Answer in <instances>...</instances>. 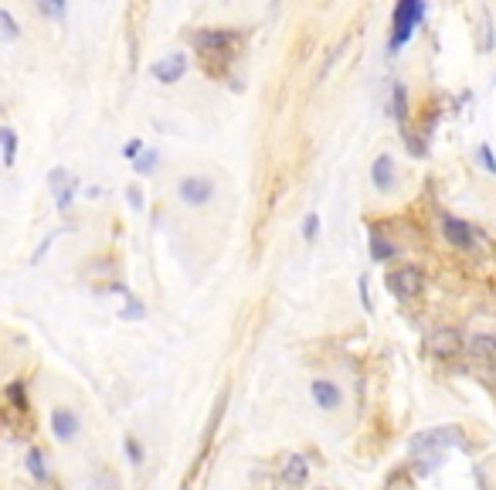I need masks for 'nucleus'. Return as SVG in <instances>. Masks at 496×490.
I'll return each instance as SVG.
<instances>
[{"instance_id":"obj_1","label":"nucleus","mask_w":496,"mask_h":490,"mask_svg":"<svg viewBox=\"0 0 496 490\" xmlns=\"http://www.w3.org/2000/svg\"><path fill=\"white\" fill-rule=\"evenodd\" d=\"M425 11H428V7H425L421 0H398V4H395V14H391V38H388V51H391V55H398L401 48L411 41L415 27L425 20Z\"/></svg>"},{"instance_id":"obj_2","label":"nucleus","mask_w":496,"mask_h":490,"mask_svg":"<svg viewBox=\"0 0 496 490\" xmlns=\"http://www.w3.org/2000/svg\"><path fill=\"white\" fill-rule=\"evenodd\" d=\"M218 195V184L208 174H187L177 180V197L187 204V208H208Z\"/></svg>"},{"instance_id":"obj_3","label":"nucleus","mask_w":496,"mask_h":490,"mask_svg":"<svg viewBox=\"0 0 496 490\" xmlns=\"http://www.w3.org/2000/svg\"><path fill=\"white\" fill-rule=\"evenodd\" d=\"M384 283L398 300H415L425 290V276H421L418 266H398V269H391L384 276Z\"/></svg>"},{"instance_id":"obj_4","label":"nucleus","mask_w":496,"mask_h":490,"mask_svg":"<svg viewBox=\"0 0 496 490\" xmlns=\"http://www.w3.org/2000/svg\"><path fill=\"white\" fill-rule=\"evenodd\" d=\"M242 38L238 31H225V27H201L191 35V44L201 55H225L235 41Z\"/></svg>"},{"instance_id":"obj_5","label":"nucleus","mask_w":496,"mask_h":490,"mask_svg":"<svg viewBox=\"0 0 496 490\" xmlns=\"http://www.w3.org/2000/svg\"><path fill=\"white\" fill-rule=\"evenodd\" d=\"M462 432L456 426H449V429H428V432H418L415 439H411V453H418V456H439L442 446H459L462 439H459Z\"/></svg>"},{"instance_id":"obj_6","label":"nucleus","mask_w":496,"mask_h":490,"mask_svg":"<svg viewBox=\"0 0 496 490\" xmlns=\"http://www.w3.org/2000/svg\"><path fill=\"white\" fill-rule=\"evenodd\" d=\"M48 426H51V436L58 443H75L78 432H82V419L72 405H55L48 412Z\"/></svg>"},{"instance_id":"obj_7","label":"nucleus","mask_w":496,"mask_h":490,"mask_svg":"<svg viewBox=\"0 0 496 490\" xmlns=\"http://www.w3.org/2000/svg\"><path fill=\"white\" fill-rule=\"evenodd\" d=\"M439 228H442V235H445V242H449L452 249H459V252H473V249H476V232H473L469 221H462V218H456V215H442Z\"/></svg>"},{"instance_id":"obj_8","label":"nucleus","mask_w":496,"mask_h":490,"mask_svg":"<svg viewBox=\"0 0 496 490\" xmlns=\"http://www.w3.org/2000/svg\"><path fill=\"white\" fill-rule=\"evenodd\" d=\"M428 351L435 357H456V354L466 351V337L456 327H435L428 333Z\"/></svg>"},{"instance_id":"obj_9","label":"nucleus","mask_w":496,"mask_h":490,"mask_svg":"<svg viewBox=\"0 0 496 490\" xmlns=\"http://www.w3.org/2000/svg\"><path fill=\"white\" fill-rule=\"evenodd\" d=\"M309 395H313L316 409H323V412H337L344 405V388L333 378H313L309 381Z\"/></svg>"},{"instance_id":"obj_10","label":"nucleus","mask_w":496,"mask_h":490,"mask_svg":"<svg viewBox=\"0 0 496 490\" xmlns=\"http://www.w3.org/2000/svg\"><path fill=\"white\" fill-rule=\"evenodd\" d=\"M371 184L381 195H391L398 188V164H395L391 154H378L374 157V164H371Z\"/></svg>"},{"instance_id":"obj_11","label":"nucleus","mask_w":496,"mask_h":490,"mask_svg":"<svg viewBox=\"0 0 496 490\" xmlns=\"http://www.w3.org/2000/svg\"><path fill=\"white\" fill-rule=\"evenodd\" d=\"M153 79L163 82V85H173V82L184 79V72H187V55L184 51H170V55H163L160 61H153Z\"/></svg>"},{"instance_id":"obj_12","label":"nucleus","mask_w":496,"mask_h":490,"mask_svg":"<svg viewBox=\"0 0 496 490\" xmlns=\"http://www.w3.org/2000/svg\"><path fill=\"white\" fill-rule=\"evenodd\" d=\"M48 184H51V191H55V204L58 212H65L78 195V177H72L65 167H55L51 174H48Z\"/></svg>"},{"instance_id":"obj_13","label":"nucleus","mask_w":496,"mask_h":490,"mask_svg":"<svg viewBox=\"0 0 496 490\" xmlns=\"http://www.w3.org/2000/svg\"><path fill=\"white\" fill-rule=\"evenodd\" d=\"M466 351L476 361H496V337L493 333H473L466 341Z\"/></svg>"},{"instance_id":"obj_14","label":"nucleus","mask_w":496,"mask_h":490,"mask_svg":"<svg viewBox=\"0 0 496 490\" xmlns=\"http://www.w3.org/2000/svg\"><path fill=\"white\" fill-rule=\"evenodd\" d=\"M306 477H309V467H306L303 456H289L286 470H283V484H286L289 490H299L306 484Z\"/></svg>"},{"instance_id":"obj_15","label":"nucleus","mask_w":496,"mask_h":490,"mask_svg":"<svg viewBox=\"0 0 496 490\" xmlns=\"http://www.w3.org/2000/svg\"><path fill=\"white\" fill-rule=\"evenodd\" d=\"M391 116L398 119L401 126L408 123V89H404V82L391 85Z\"/></svg>"},{"instance_id":"obj_16","label":"nucleus","mask_w":496,"mask_h":490,"mask_svg":"<svg viewBox=\"0 0 496 490\" xmlns=\"http://www.w3.org/2000/svg\"><path fill=\"white\" fill-rule=\"evenodd\" d=\"M0 154H4V167H14V160H18V133H14V126H0Z\"/></svg>"},{"instance_id":"obj_17","label":"nucleus","mask_w":496,"mask_h":490,"mask_svg":"<svg viewBox=\"0 0 496 490\" xmlns=\"http://www.w3.org/2000/svg\"><path fill=\"white\" fill-rule=\"evenodd\" d=\"M367 252H371L374 262H391V259L398 255V245L384 235H371V249H367Z\"/></svg>"},{"instance_id":"obj_18","label":"nucleus","mask_w":496,"mask_h":490,"mask_svg":"<svg viewBox=\"0 0 496 490\" xmlns=\"http://www.w3.org/2000/svg\"><path fill=\"white\" fill-rule=\"evenodd\" d=\"M24 463H27V473H31L38 484L48 480V463H44V453H41L38 446H31V450L24 453Z\"/></svg>"},{"instance_id":"obj_19","label":"nucleus","mask_w":496,"mask_h":490,"mask_svg":"<svg viewBox=\"0 0 496 490\" xmlns=\"http://www.w3.org/2000/svg\"><path fill=\"white\" fill-rule=\"evenodd\" d=\"M156 164H160V154H156V150H143V154L133 160V171L140 177H150L153 171H156Z\"/></svg>"},{"instance_id":"obj_20","label":"nucleus","mask_w":496,"mask_h":490,"mask_svg":"<svg viewBox=\"0 0 496 490\" xmlns=\"http://www.w3.org/2000/svg\"><path fill=\"white\" fill-rule=\"evenodd\" d=\"M0 38H7V41L20 38V24L14 20V14H11L7 7H0Z\"/></svg>"},{"instance_id":"obj_21","label":"nucleus","mask_w":496,"mask_h":490,"mask_svg":"<svg viewBox=\"0 0 496 490\" xmlns=\"http://www.w3.org/2000/svg\"><path fill=\"white\" fill-rule=\"evenodd\" d=\"M123 450H126V460H130L133 467H143V460H147V450H143V443H140L136 436H126V439H123Z\"/></svg>"},{"instance_id":"obj_22","label":"nucleus","mask_w":496,"mask_h":490,"mask_svg":"<svg viewBox=\"0 0 496 490\" xmlns=\"http://www.w3.org/2000/svg\"><path fill=\"white\" fill-rule=\"evenodd\" d=\"M476 160L486 174H496V157H493V147H490V143H479L476 147Z\"/></svg>"},{"instance_id":"obj_23","label":"nucleus","mask_w":496,"mask_h":490,"mask_svg":"<svg viewBox=\"0 0 496 490\" xmlns=\"http://www.w3.org/2000/svg\"><path fill=\"white\" fill-rule=\"evenodd\" d=\"M119 317H123V320H143V317H147V307H143L136 296H126V307L119 310Z\"/></svg>"},{"instance_id":"obj_24","label":"nucleus","mask_w":496,"mask_h":490,"mask_svg":"<svg viewBox=\"0 0 496 490\" xmlns=\"http://www.w3.org/2000/svg\"><path fill=\"white\" fill-rule=\"evenodd\" d=\"M126 204L133 208L136 215H140V212H147V197H143V188L130 184V188H126Z\"/></svg>"},{"instance_id":"obj_25","label":"nucleus","mask_w":496,"mask_h":490,"mask_svg":"<svg viewBox=\"0 0 496 490\" xmlns=\"http://www.w3.org/2000/svg\"><path fill=\"white\" fill-rule=\"evenodd\" d=\"M316 235H320V215L309 212V215L303 218V238L306 242H316Z\"/></svg>"},{"instance_id":"obj_26","label":"nucleus","mask_w":496,"mask_h":490,"mask_svg":"<svg viewBox=\"0 0 496 490\" xmlns=\"http://www.w3.org/2000/svg\"><path fill=\"white\" fill-rule=\"evenodd\" d=\"M38 11L44 18H65V4L61 0H38Z\"/></svg>"},{"instance_id":"obj_27","label":"nucleus","mask_w":496,"mask_h":490,"mask_svg":"<svg viewBox=\"0 0 496 490\" xmlns=\"http://www.w3.org/2000/svg\"><path fill=\"white\" fill-rule=\"evenodd\" d=\"M143 150H147V147H143V140H140V137H133V140H126V143H123V157H126V160H136Z\"/></svg>"},{"instance_id":"obj_28","label":"nucleus","mask_w":496,"mask_h":490,"mask_svg":"<svg viewBox=\"0 0 496 490\" xmlns=\"http://www.w3.org/2000/svg\"><path fill=\"white\" fill-rule=\"evenodd\" d=\"M7 398L18 405V409H27V395H24V388H20V381H14V385H7Z\"/></svg>"},{"instance_id":"obj_29","label":"nucleus","mask_w":496,"mask_h":490,"mask_svg":"<svg viewBox=\"0 0 496 490\" xmlns=\"http://www.w3.org/2000/svg\"><path fill=\"white\" fill-rule=\"evenodd\" d=\"M357 290H361V307L367 310V314H374V300H371V290H367V276L357 279Z\"/></svg>"},{"instance_id":"obj_30","label":"nucleus","mask_w":496,"mask_h":490,"mask_svg":"<svg viewBox=\"0 0 496 490\" xmlns=\"http://www.w3.org/2000/svg\"><path fill=\"white\" fill-rule=\"evenodd\" d=\"M404 143H408L411 157H425V143L418 140V133H408V130H404Z\"/></svg>"},{"instance_id":"obj_31","label":"nucleus","mask_w":496,"mask_h":490,"mask_svg":"<svg viewBox=\"0 0 496 490\" xmlns=\"http://www.w3.org/2000/svg\"><path fill=\"white\" fill-rule=\"evenodd\" d=\"M320 490H326V487H320Z\"/></svg>"}]
</instances>
